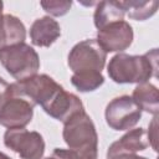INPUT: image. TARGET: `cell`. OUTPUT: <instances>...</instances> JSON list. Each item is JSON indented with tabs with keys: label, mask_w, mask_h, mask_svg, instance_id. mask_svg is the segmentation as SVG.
<instances>
[{
	"label": "cell",
	"mask_w": 159,
	"mask_h": 159,
	"mask_svg": "<svg viewBox=\"0 0 159 159\" xmlns=\"http://www.w3.org/2000/svg\"><path fill=\"white\" fill-rule=\"evenodd\" d=\"M133 101L139 106L142 111H145L153 116H158L159 112V92L158 88L148 82L139 83L132 94Z\"/></svg>",
	"instance_id": "14"
},
{
	"label": "cell",
	"mask_w": 159,
	"mask_h": 159,
	"mask_svg": "<svg viewBox=\"0 0 159 159\" xmlns=\"http://www.w3.org/2000/svg\"><path fill=\"white\" fill-rule=\"evenodd\" d=\"M106 122L114 130H128L134 127L140 117L142 109L129 96L113 98L106 107Z\"/></svg>",
	"instance_id": "6"
},
{
	"label": "cell",
	"mask_w": 159,
	"mask_h": 159,
	"mask_svg": "<svg viewBox=\"0 0 159 159\" xmlns=\"http://www.w3.org/2000/svg\"><path fill=\"white\" fill-rule=\"evenodd\" d=\"M43 159H58L57 157H55V155H52V157H48V158H43Z\"/></svg>",
	"instance_id": "25"
},
{
	"label": "cell",
	"mask_w": 159,
	"mask_h": 159,
	"mask_svg": "<svg viewBox=\"0 0 159 159\" xmlns=\"http://www.w3.org/2000/svg\"><path fill=\"white\" fill-rule=\"evenodd\" d=\"M0 63L17 81L35 76L40 68L37 52L27 43H17L0 51Z\"/></svg>",
	"instance_id": "2"
},
{
	"label": "cell",
	"mask_w": 159,
	"mask_h": 159,
	"mask_svg": "<svg viewBox=\"0 0 159 159\" xmlns=\"http://www.w3.org/2000/svg\"><path fill=\"white\" fill-rule=\"evenodd\" d=\"M11 97H12L11 84H9L4 78L0 77V109L7 102V99L11 98Z\"/></svg>",
	"instance_id": "20"
},
{
	"label": "cell",
	"mask_w": 159,
	"mask_h": 159,
	"mask_svg": "<svg viewBox=\"0 0 159 159\" xmlns=\"http://www.w3.org/2000/svg\"><path fill=\"white\" fill-rule=\"evenodd\" d=\"M55 157L58 159H97L98 150L97 148H77V149H60L53 150Z\"/></svg>",
	"instance_id": "18"
},
{
	"label": "cell",
	"mask_w": 159,
	"mask_h": 159,
	"mask_svg": "<svg viewBox=\"0 0 159 159\" xmlns=\"http://www.w3.org/2000/svg\"><path fill=\"white\" fill-rule=\"evenodd\" d=\"M108 76L116 83H144L158 76V50L142 56L117 53L107 67Z\"/></svg>",
	"instance_id": "1"
},
{
	"label": "cell",
	"mask_w": 159,
	"mask_h": 159,
	"mask_svg": "<svg viewBox=\"0 0 159 159\" xmlns=\"http://www.w3.org/2000/svg\"><path fill=\"white\" fill-rule=\"evenodd\" d=\"M0 159H11L10 157H7L5 153H2V152H0Z\"/></svg>",
	"instance_id": "23"
},
{
	"label": "cell",
	"mask_w": 159,
	"mask_h": 159,
	"mask_svg": "<svg viewBox=\"0 0 159 159\" xmlns=\"http://www.w3.org/2000/svg\"><path fill=\"white\" fill-rule=\"evenodd\" d=\"M2 7H4V4L2 1H0V16H2Z\"/></svg>",
	"instance_id": "24"
},
{
	"label": "cell",
	"mask_w": 159,
	"mask_h": 159,
	"mask_svg": "<svg viewBox=\"0 0 159 159\" xmlns=\"http://www.w3.org/2000/svg\"><path fill=\"white\" fill-rule=\"evenodd\" d=\"M25 37L26 29L20 19L10 14H2V16H0V51L22 43Z\"/></svg>",
	"instance_id": "13"
},
{
	"label": "cell",
	"mask_w": 159,
	"mask_h": 159,
	"mask_svg": "<svg viewBox=\"0 0 159 159\" xmlns=\"http://www.w3.org/2000/svg\"><path fill=\"white\" fill-rule=\"evenodd\" d=\"M71 82L80 92H92L103 84L104 77L101 72L73 73L71 77Z\"/></svg>",
	"instance_id": "17"
},
{
	"label": "cell",
	"mask_w": 159,
	"mask_h": 159,
	"mask_svg": "<svg viewBox=\"0 0 159 159\" xmlns=\"http://www.w3.org/2000/svg\"><path fill=\"white\" fill-rule=\"evenodd\" d=\"M125 12L123 7L119 5V1H101L97 4L93 20L94 26L101 30L109 24L122 21Z\"/></svg>",
	"instance_id": "15"
},
{
	"label": "cell",
	"mask_w": 159,
	"mask_h": 159,
	"mask_svg": "<svg viewBox=\"0 0 159 159\" xmlns=\"http://www.w3.org/2000/svg\"><path fill=\"white\" fill-rule=\"evenodd\" d=\"M107 60V52L97 40L88 39L76 43L68 53V67L73 73L102 72Z\"/></svg>",
	"instance_id": "4"
},
{
	"label": "cell",
	"mask_w": 159,
	"mask_h": 159,
	"mask_svg": "<svg viewBox=\"0 0 159 159\" xmlns=\"http://www.w3.org/2000/svg\"><path fill=\"white\" fill-rule=\"evenodd\" d=\"M124 12L137 21H144L152 17L159 6L158 1H119Z\"/></svg>",
	"instance_id": "16"
},
{
	"label": "cell",
	"mask_w": 159,
	"mask_h": 159,
	"mask_svg": "<svg viewBox=\"0 0 159 159\" xmlns=\"http://www.w3.org/2000/svg\"><path fill=\"white\" fill-rule=\"evenodd\" d=\"M133 41L132 26L122 20L98 30L97 42L106 52H120L128 48Z\"/></svg>",
	"instance_id": "8"
},
{
	"label": "cell",
	"mask_w": 159,
	"mask_h": 159,
	"mask_svg": "<svg viewBox=\"0 0 159 159\" xmlns=\"http://www.w3.org/2000/svg\"><path fill=\"white\" fill-rule=\"evenodd\" d=\"M157 116H154V118H153V120L150 122V124H149V132H148V135H147V138H148V143L152 145V148L154 149V150H157V139H158V135H157Z\"/></svg>",
	"instance_id": "21"
},
{
	"label": "cell",
	"mask_w": 159,
	"mask_h": 159,
	"mask_svg": "<svg viewBox=\"0 0 159 159\" xmlns=\"http://www.w3.org/2000/svg\"><path fill=\"white\" fill-rule=\"evenodd\" d=\"M43 111L52 118L66 123L71 117L84 111V108L77 96L62 89Z\"/></svg>",
	"instance_id": "10"
},
{
	"label": "cell",
	"mask_w": 159,
	"mask_h": 159,
	"mask_svg": "<svg viewBox=\"0 0 159 159\" xmlns=\"http://www.w3.org/2000/svg\"><path fill=\"white\" fill-rule=\"evenodd\" d=\"M149 145L147 132L143 128H135L125 133L122 138L112 143L107 150V158L111 159L119 154H134L147 149Z\"/></svg>",
	"instance_id": "11"
},
{
	"label": "cell",
	"mask_w": 159,
	"mask_h": 159,
	"mask_svg": "<svg viewBox=\"0 0 159 159\" xmlns=\"http://www.w3.org/2000/svg\"><path fill=\"white\" fill-rule=\"evenodd\" d=\"M63 140L70 149L77 148H97L98 135L96 127L91 117L84 112H80L71 117L66 123H63Z\"/></svg>",
	"instance_id": "5"
},
{
	"label": "cell",
	"mask_w": 159,
	"mask_h": 159,
	"mask_svg": "<svg viewBox=\"0 0 159 159\" xmlns=\"http://www.w3.org/2000/svg\"><path fill=\"white\" fill-rule=\"evenodd\" d=\"M4 144L17 153L21 159H41L45 153L42 135L25 128L7 129L4 134Z\"/></svg>",
	"instance_id": "7"
},
{
	"label": "cell",
	"mask_w": 159,
	"mask_h": 159,
	"mask_svg": "<svg viewBox=\"0 0 159 159\" xmlns=\"http://www.w3.org/2000/svg\"><path fill=\"white\" fill-rule=\"evenodd\" d=\"M62 89V86L47 75H35L11 84L12 97L29 98L27 101L30 103L39 104L42 109H45Z\"/></svg>",
	"instance_id": "3"
},
{
	"label": "cell",
	"mask_w": 159,
	"mask_h": 159,
	"mask_svg": "<svg viewBox=\"0 0 159 159\" xmlns=\"http://www.w3.org/2000/svg\"><path fill=\"white\" fill-rule=\"evenodd\" d=\"M34 116V104L21 97H11L0 109V125L7 129L26 127Z\"/></svg>",
	"instance_id": "9"
},
{
	"label": "cell",
	"mask_w": 159,
	"mask_h": 159,
	"mask_svg": "<svg viewBox=\"0 0 159 159\" xmlns=\"http://www.w3.org/2000/svg\"><path fill=\"white\" fill-rule=\"evenodd\" d=\"M40 5L50 15L62 16V15H66L70 11V9L72 6V2L71 1H58V0L52 1V0H48V1H41Z\"/></svg>",
	"instance_id": "19"
},
{
	"label": "cell",
	"mask_w": 159,
	"mask_h": 159,
	"mask_svg": "<svg viewBox=\"0 0 159 159\" xmlns=\"http://www.w3.org/2000/svg\"><path fill=\"white\" fill-rule=\"evenodd\" d=\"M111 159H147V158L139 157V155H135V154H119V155H116Z\"/></svg>",
	"instance_id": "22"
},
{
	"label": "cell",
	"mask_w": 159,
	"mask_h": 159,
	"mask_svg": "<svg viewBox=\"0 0 159 159\" xmlns=\"http://www.w3.org/2000/svg\"><path fill=\"white\" fill-rule=\"evenodd\" d=\"M61 35V27L56 20L50 16L36 19L30 27V39L32 45L39 47L51 46Z\"/></svg>",
	"instance_id": "12"
}]
</instances>
